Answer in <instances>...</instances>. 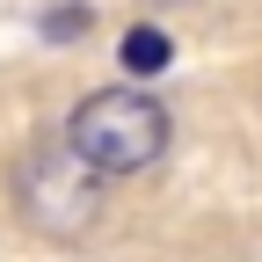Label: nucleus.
Returning a JSON list of instances; mask_svg holds the SVG:
<instances>
[{"label": "nucleus", "mask_w": 262, "mask_h": 262, "mask_svg": "<svg viewBox=\"0 0 262 262\" xmlns=\"http://www.w3.org/2000/svg\"><path fill=\"white\" fill-rule=\"evenodd\" d=\"M66 146L102 182H131V175H153L175 146V117L168 102L146 88V80H117V88H95L66 110Z\"/></svg>", "instance_id": "f257e3e1"}, {"label": "nucleus", "mask_w": 262, "mask_h": 262, "mask_svg": "<svg viewBox=\"0 0 262 262\" xmlns=\"http://www.w3.org/2000/svg\"><path fill=\"white\" fill-rule=\"evenodd\" d=\"M8 204H15V219L44 248H88L95 226H102V211H110V182L66 146V131H51V139H37V146L15 153Z\"/></svg>", "instance_id": "f03ea898"}, {"label": "nucleus", "mask_w": 262, "mask_h": 262, "mask_svg": "<svg viewBox=\"0 0 262 262\" xmlns=\"http://www.w3.org/2000/svg\"><path fill=\"white\" fill-rule=\"evenodd\" d=\"M168 58H175V44L160 37V29H131V37H124V66H131L139 80H153V73H160Z\"/></svg>", "instance_id": "7ed1b4c3"}, {"label": "nucleus", "mask_w": 262, "mask_h": 262, "mask_svg": "<svg viewBox=\"0 0 262 262\" xmlns=\"http://www.w3.org/2000/svg\"><path fill=\"white\" fill-rule=\"evenodd\" d=\"M153 8H196V0H153Z\"/></svg>", "instance_id": "20e7f679"}]
</instances>
